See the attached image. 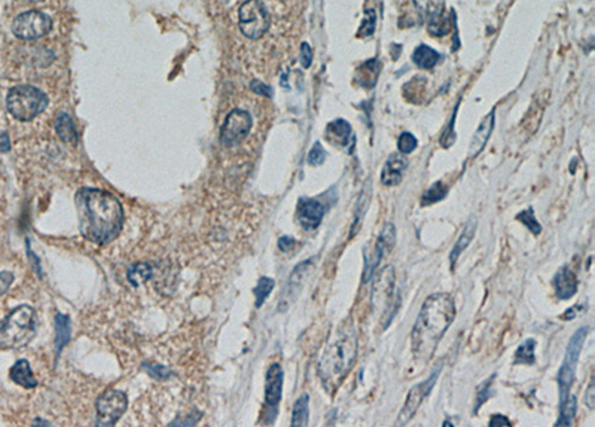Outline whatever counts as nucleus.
Returning a JSON list of instances; mask_svg holds the SVG:
<instances>
[{"label": "nucleus", "instance_id": "40", "mask_svg": "<svg viewBox=\"0 0 595 427\" xmlns=\"http://www.w3.org/2000/svg\"><path fill=\"white\" fill-rule=\"evenodd\" d=\"M325 160H326V151L323 149L322 143H320V142H316L314 146L311 147V151L308 152L307 161H308L310 165L317 167V165H322V164L325 163Z\"/></svg>", "mask_w": 595, "mask_h": 427}, {"label": "nucleus", "instance_id": "11", "mask_svg": "<svg viewBox=\"0 0 595 427\" xmlns=\"http://www.w3.org/2000/svg\"><path fill=\"white\" fill-rule=\"evenodd\" d=\"M252 128V116L247 110L234 109L228 114L221 129V143L226 147H232L241 143Z\"/></svg>", "mask_w": 595, "mask_h": 427}, {"label": "nucleus", "instance_id": "22", "mask_svg": "<svg viewBox=\"0 0 595 427\" xmlns=\"http://www.w3.org/2000/svg\"><path fill=\"white\" fill-rule=\"evenodd\" d=\"M475 233H476V220H475V219H470V220L468 222V224H466V227H464V229H463V233L460 234L459 240H457V243L454 244V247H453V250H451V253H450L451 270H454V267H455L457 261H459L460 255H462V253L464 252V250L469 247V244L472 243V240H473V237H475Z\"/></svg>", "mask_w": 595, "mask_h": 427}, {"label": "nucleus", "instance_id": "27", "mask_svg": "<svg viewBox=\"0 0 595 427\" xmlns=\"http://www.w3.org/2000/svg\"><path fill=\"white\" fill-rule=\"evenodd\" d=\"M152 275V267L148 262H140V264H134L130 268H128L127 273V280L131 286L139 287L142 286L144 282H148Z\"/></svg>", "mask_w": 595, "mask_h": 427}, {"label": "nucleus", "instance_id": "43", "mask_svg": "<svg viewBox=\"0 0 595 427\" xmlns=\"http://www.w3.org/2000/svg\"><path fill=\"white\" fill-rule=\"evenodd\" d=\"M14 282V274L9 271H2L0 273V295H3L8 292L9 287H11Z\"/></svg>", "mask_w": 595, "mask_h": 427}, {"label": "nucleus", "instance_id": "39", "mask_svg": "<svg viewBox=\"0 0 595 427\" xmlns=\"http://www.w3.org/2000/svg\"><path fill=\"white\" fill-rule=\"evenodd\" d=\"M143 368L146 373H148L152 378L158 379V382H166L167 378H170L173 375V373L170 369H167L166 366L161 365H155V364H143Z\"/></svg>", "mask_w": 595, "mask_h": 427}, {"label": "nucleus", "instance_id": "48", "mask_svg": "<svg viewBox=\"0 0 595 427\" xmlns=\"http://www.w3.org/2000/svg\"><path fill=\"white\" fill-rule=\"evenodd\" d=\"M27 2H42V0H27Z\"/></svg>", "mask_w": 595, "mask_h": 427}, {"label": "nucleus", "instance_id": "8", "mask_svg": "<svg viewBox=\"0 0 595 427\" xmlns=\"http://www.w3.org/2000/svg\"><path fill=\"white\" fill-rule=\"evenodd\" d=\"M396 244V228L393 224H386L372 247L363 250V283L369 282L377 270L382 258Z\"/></svg>", "mask_w": 595, "mask_h": 427}, {"label": "nucleus", "instance_id": "46", "mask_svg": "<svg viewBox=\"0 0 595 427\" xmlns=\"http://www.w3.org/2000/svg\"><path fill=\"white\" fill-rule=\"evenodd\" d=\"M488 424H490L491 427H497V426H512V423L506 419L505 415H499V414L493 415Z\"/></svg>", "mask_w": 595, "mask_h": 427}, {"label": "nucleus", "instance_id": "47", "mask_svg": "<svg viewBox=\"0 0 595 427\" xmlns=\"http://www.w3.org/2000/svg\"><path fill=\"white\" fill-rule=\"evenodd\" d=\"M2 151L8 152L9 151V138L6 134H3V140H2Z\"/></svg>", "mask_w": 595, "mask_h": 427}, {"label": "nucleus", "instance_id": "28", "mask_svg": "<svg viewBox=\"0 0 595 427\" xmlns=\"http://www.w3.org/2000/svg\"><path fill=\"white\" fill-rule=\"evenodd\" d=\"M534 348H536V341L533 338L526 340L515 351V365H533L536 362L534 356Z\"/></svg>", "mask_w": 595, "mask_h": 427}, {"label": "nucleus", "instance_id": "24", "mask_svg": "<svg viewBox=\"0 0 595 427\" xmlns=\"http://www.w3.org/2000/svg\"><path fill=\"white\" fill-rule=\"evenodd\" d=\"M441 60V54L436 50L430 48L427 45H420L415 48L413 54V61L417 67L420 69H433L436 64Z\"/></svg>", "mask_w": 595, "mask_h": 427}, {"label": "nucleus", "instance_id": "41", "mask_svg": "<svg viewBox=\"0 0 595 427\" xmlns=\"http://www.w3.org/2000/svg\"><path fill=\"white\" fill-rule=\"evenodd\" d=\"M299 59H301L302 67H304V69H308L311 66V63H313V51H311V46L307 42H304V43L301 45V55H299Z\"/></svg>", "mask_w": 595, "mask_h": 427}, {"label": "nucleus", "instance_id": "49", "mask_svg": "<svg viewBox=\"0 0 595 427\" xmlns=\"http://www.w3.org/2000/svg\"><path fill=\"white\" fill-rule=\"evenodd\" d=\"M444 426H454V424H453V423H448V421H445V423H444Z\"/></svg>", "mask_w": 595, "mask_h": 427}, {"label": "nucleus", "instance_id": "5", "mask_svg": "<svg viewBox=\"0 0 595 427\" xmlns=\"http://www.w3.org/2000/svg\"><path fill=\"white\" fill-rule=\"evenodd\" d=\"M48 106V97L32 85H17L6 96L8 112L18 121H32Z\"/></svg>", "mask_w": 595, "mask_h": 427}, {"label": "nucleus", "instance_id": "4", "mask_svg": "<svg viewBox=\"0 0 595 427\" xmlns=\"http://www.w3.org/2000/svg\"><path fill=\"white\" fill-rule=\"evenodd\" d=\"M36 311L30 305H20L0 322V350L29 344L36 333Z\"/></svg>", "mask_w": 595, "mask_h": 427}, {"label": "nucleus", "instance_id": "26", "mask_svg": "<svg viewBox=\"0 0 595 427\" xmlns=\"http://www.w3.org/2000/svg\"><path fill=\"white\" fill-rule=\"evenodd\" d=\"M308 404H310V396L307 393L301 395L296 402L294 405V410H292V426L294 427H305L308 426V417H310V410H308Z\"/></svg>", "mask_w": 595, "mask_h": 427}, {"label": "nucleus", "instance_id": "29", "mask_svg": "<svg viewBox=\"0 0 595 427\" xmlns=\"http://www.w3.org/2000/svg\"><path fill=\"white\" fill-rule=\"evenodd\" d=\"M576 410H578V401H576V396L569 395L565 401L560 404V419H558L555 426H565V427L572 426L576 415Z\"/></svg>", "mask_w": 595, "mask_h": 427}, {"label": "nucleus", "instance_id": "21", "mask_svg": "<svg viewBox=\"0 0 595 427\" xmlns=\"http://www.w3.org/2000/svg\"><path fill=\"white\" fill-rule=\"evenodd\" d=\"M9 378L12 379V382L18 386H21L24 388H34L38 387V379L33 375L32 373V366L29 364V360L21 359L15 362V365L9 371Z\"/></svg>", "mask_w": 595, "mask_h": 427}, {"label": "nucleus", "instance_id": "32", "mask_svg": "<svg viewBox=\"0 0 595 427\" xmlns=\"http://www.w3.org/2000/svg\"><path fill=\"white\" fill-rule=\"evenodd\" d=\"M427 30H429L430 34H433V36H445V34H448V33L451 32L450 18L444 17V14L442 15H437V17L429 18Z\"/></svg>", "mask_w": 595, "mask_h": 427}, {"label": "nucleus", "instance_id": "12", "mask_svg": "<svg viewBox=\"0 0 595 427\" xmlns=\"http://www.w3.org/2000/svg\"><path fill=\"white\" fill-rule=\"evenodd\" d=\"M441 373H442V365H437L432 371V374H430V377L427 379H424V382H421L420 384L414 386L413 388L409 390V395L407 397V402H405L404 408H402V411L399 414L398 424H407L411 419H413L414 414L417 413V410L420 408L421 402H423L424 399H426V396L430 392H432V388H433V386L436 383V379H437V377H439V374H441Z\"/></svg>", "mask_w": 595, "mask_h": 427}, {"label": "nucleus", "instance_id": "45", "mask_svg": "<svg viewBox=\"0 0 595 427\" xmlns=\"http://www.w3.org/2000/svg\"><path fill=\"white\" fill-rule=\"evenodd\" d=\"M295 244H296V241L292 237H288V236H283L279 240V249L281 250V252H289V250L295 247Z\"/></svg>", "mask_w": 595, "mask_h": 427}, {"label": "nucleus", "instance_id": "18", "mask_svg": "<svg viewBox=\"0 0 595 427\" xmlns=\"http://www.w3.org/2000/svg\"><path fill=\"white\" fill-rule=\"evenodd\" d=\"M494 118H496V109H493L491 112L481 121L479 127L476 128V132H475L472 140H470L469 158H475L476 155H479L481 151L485 147V145H487L488 138L493 133L494 121H496Z\"/></svg>", "mask_w": 595, "mask_h": 427}, {"label": "nucleus", "instance_id": "3", "mask_svg": "<svg viewBox=\"0 0 595 427\" xmlns=\"http://www.w3.org/2000/svg\"><path fill=\"white\" fill-rule=\"evenodd\" d=\"M357 331L354 323L347 320L335 331L318 360V375L329 392H335L350 373L357 357Z\"/></svg>", "mask_w": 595, "mask_h": 427}, {"label": "nucleus", "instance_id": "14", "mask_svg": "<svg viewBox=\"0 0 595 427\" xmlns=\"http://www.w3.org/2000/svg\"><path fill=\"white\" fill-rule=\"evenodd\" d=\"M393 291H395V270L393 267H386L378 273L374 280L372 287V304L380 309H386V304L391 301Z\"/></svg>", "mask_w": 595, "mask_h": 427}, {"label": "nucleus", "instance_id": "1", "mask_svg": "<svg viewBox=\"0 0 595 427\" xmlns=\"http://www.w3.org/2000/svg\"><path fill=\"white\" fill-rule=\"evenodd\" d=\"M75 204L80 234L91 243L109 244L121 233L124 209L112 192L82 188L75 195Z\"/></svg>", "mask_w": 595, "mask_h": 427}, {"label": "nucleus", "instance_id": "9", "mask_svg": "<svg viewBox=\"0 0 595 427\" xmlns=\"http://www.w3.org/2000/svg\"><path fill=\"white\" fill-rule=\"evenodd\" d=\"M52 29V20L47 14L39 11H27L18 15L12 23V32L17 38L33 41L43 38Z\"/></svg>", "mask_w": 595, "mask_h": 427}, {"label": "nucleus", "instance_id": "33", "mask_svg": "<svg viewBox=\"0 0 595 427\" xmlns=\"http://www.w3.org/2000/svg\"><path fill=\"white\" fill-rule=\"evenodd\" d=\"M369 198H371V191L363 189L359 200H357V207H356V213H354V222H353V233L351 236L356 233V231H359L362 220L365 218V213L368 210L369 206Z\"/></svg>", "mask_w": 595, "mask_h": 427}, {"label": "nucleus", "instance_id": "25", "mask_svg": "<svg viewBox=\"0 0 595 427\" xmlns=\"http://www.w3.org/2000/svg\"><path fill=\"white\" fill-rule=\"evenodd\" d=\"M54 322H56V356L58 357L61 355V350L70 341V317L66 314L57 313Z\"/></svg>", "mask_w": 595, "mask_h": 427}, {"label": "nucleus", "instance_id": "19", "mask_svg": "<svg viewBox=\"0 0 595 427\" xmlns=\"http://www.w3.org/2000/svg\"><path fill=\"white\" fill-rule=\"evenodd\" d=\"M326 137L327 140L332 145H338L341 147H347L349 145L354 143V136L351 125L344 119H335L334 123L327 125L326 129Z\"/></svg>", "mask_w": 595, "mask_h": 427}, {"label": "nucleus", "instance_id": "6", "mask_svg": "<svg viewBox=\"0 0 595 427\" xmlns=\"http://www.w3.org/2000/svg\"><path fill=\"white\" fill-rule=\"evenodd\" d=\"M589 328L583 326L579 328L573 333V337L569 341V346L565 350V356L563 360V365L558 371V387H560V404H563L567 396L570 395V388L574 382V374H576V366H578V360L581 356L582 347L585 344V340L588 337Z\"/></svg>", "mask_w": 595, "mask_h": 427}, {"label": "nucleus", "instance_id": "7", "mask_svg": "<svg viewBox=\"0 0 595 427\" xmlns=\"http://www.w3.org/2000/svg\"><path fill=\"white\" fill-rule=\"evenodd\" d=\"M238 17H240V29L249 39H259L270 29V15L261 0H246Z\"/></svg>", "mask_w": 595, "mask_h": 427}, {"label": "nucleus", "instance_id": "34", "mask_svg": "<svg viewBox=\"0 0 595 427\" xmlns=\"http://www.w3.org/2000/svg\"><path fill=\"white\" fill-rule=\"evenodd\" d=\"M494 377L496 375H491L488 379H485V382L478 388H476V401H475L473 414H478V411L481 410V406L493 396V379H494Z\"/></svg>", "mask_w": 595, "mask_h": 427}, {"label": "nucleus", "instance_id": "42", "mask_svg": "<svg viewBox=\"0 0 595 427\" xmlns=\"http://www.w3.org/2000/svg\"><path fill=\"white\" fill-rule=\"evenodd\" d=\"M250 90L255 92V94L258 96H263V97H272V90L271 87L265 85V83L259 82V81H252L250 83Z\"/></svg>", "mask_w": 595, "mask_h": 427}, {"label": "nucleus", "instance_id": "20", "mask_svg": "<svg viewBox=\"0 0 595 427\" xmlns=\"http://www.w3.org/2000/svg\"><path fill=\"white\" fill-rule=\"evenodd\" d=\"M380 72H381V63L377 59H371L368 61H365L356 70L357 85L366 90L374 88L378 82Z\"/></svg>", "mask_w": 595, "mask_h": 427}, {"label": "nucleus", "instance_id": "38", "mask_svg": "<svg viewBox=\"0 0 595 427\" xmlns=\"http://www.w3.org/2000/svg\"><path fill=\"white\" fill-rule=\"evenodd\" d=\"M417 146H418V140H417L415 136H413L408 132L400 134L399 142H398V147H399L400 154H404V155L413 154L417 149Z\"/></svg>", "mask_w": 595, "mask_h": 427}, {"label": "nucleus", "instance_id": "23", "mask_svg": "<svg viewBox=\"0 0 595 427\" xmlns=\"http://www.w3.org/2000/svg\"><path fill=\"white\" fill-rule=\"evenodd\" d=\"M56 132L64 143H70L73 146L78 145V132L73 124V119L67 114H60L56 119Z\"/></svg>", "mask_w": 595, "mask_h": 427}, {"label": "nucleus", "instance_id": "37", "mask_svg": "<svg viewBox=\"0 0 595 427\" xmlns=\"http://www.w3.org/2000/svg\"><path fill=\"white\" fill-rule=\"evenodd\" d=\"M375 23H377V15H375L374 9L365 11V18L359 30H357V38H368V36H372L375 32Z\"/></svg>", "mask_w": 595, "mask_h": 427}, {"label": "nucleus", "instance_id": "36", "mask_svg": "<svg viewBox=\"0 0 595 427\" xmlns=\"http://www.w3.org/2000/svg\"><path fill=\"white\" fill-rule=\"evenodd\" d=\"M517 219H518V220L521 222V224H523L527 229L532 231V233H533L534 236H539L540 233H542V225H540V222L536 219V215H534L533 207H528L527 210L518 213Z\"/></svg>", "mask_w": 595, "mask_h": 427}, {"label": "nucleus", "instance_id": "35", "mask_svg": "<svg viewBox=\"0 0 595 427\" xmlns=\"http://www.w3.org/2000/svg\"><path fill=\"white\" fill-rule=\"evenodd\" d=\"M417 8L429 18L444 14L445 0H414Z\"/></svg>", "mask_w": 595, "mask_h": 427}, {"label": "nucleus", "instance_id": "2", "mask_svg": "<svg viewBox=\"0 0 595 427\" xmlns=\"http://www.w3.org/2000/svg\"><path fill=\"white\" fill-rule=\"evenodd\" d=\"M454 319L455 302L450 293H433L423 302L411 332L413 356L418 364H426L432 359Z\"/></svg>", "mask_w": 595, "mask_h": 427}, {"label": "nucleus", "instance_id": "15", "mask_svg": "<svg viewBox=\"0 0 595 427\" xmlns=\"http://www.w3.org/2000/svg\"><path fill=\"white\" fill-rule=\"evenodd\" d=\"M283 369L279 364H272L267 373V382H265V405L277 414V408L283 395Z\"/></svg>", "mask_w": 595, "mask_h": 427}, {"label": "nucleus", "instance_id": "10", "mask_svg": "<svg viewBox=\"0 0 595 427\" xmlns=\"http://www.w3.org/2000/svg\"><path fill=\"white\" fill-rule=\"evenodd\" d=\"M128 399L124 392L107 390L97 399V426H113L127 411Z\"/></svg>", "mask_w": 595, "mask_h": 427}, {"label": "nucleus", "instance_id": "44", "mask_svg": "<svg viewBox=\"0 0 595 427\" xmlns=\"http://www.w3.org/2000/svg\"><path fill=\"white\" fill-rule=\"evenodd\" d=\"M585 404L588 405L589 410H594L595 408V386H594V379H591V383L587 388V393H585Z\"/></svg>", "mask_w": 595, "mask_h": 427}, {"label": "nucleus", "instance_id": "31", "mask_svg": "<svg viewBox=\"0 0 595 427\" xmlns=\"http://www.w3.org/2000/svg\"><path fill=\"white\" fill-rule=\"evenodd\" d=\"M274 286H276V282H274L272 278H270V277H261L259 278L258 286H256L255 289H253V293L256 296V302H255L256 309H261L262 307L263 302L267 301L268 295L272 292Z\"/></svg>", "mask_w": 595, "mask_h": 427}, {"label": "nucleus", "instance_id": "13", "mask_svg": "<svg viewBox=\"0 0 595 427\" xmlns=\"http://www.w3.org/2000/svg\"><path fill=\"white\" fill-rule=\"evenodd\" d=\"M325 206L316 198L302 197L298 200L296 206V219L299 225L305 231H314L322 224L325 218Z\"/></svg>", "mask_w": 595, "mask_h": 427}, {"label": "nucleus", "instance_id": "16", "mask_svg": "<svg viewBox=\"0 0 595 427\" xmlns=\"http://www.w3.org/2000/svg\"><path fill=\"white\" fill-rule=\"evenodd\" d=\"M408 160L404 155L393 154L387 158L386 164H384L381 170V183L384 187H398V185L404 179V174L407 171Z\"/></svg>", "mask_w": 595, "mask_h": 427}, {"label": "nucleus", "instance_id": "17", "mask_svg": "<svg viewBox=\"0 0 595 427\" xmlns=\"http://www.w3.org/2000/svg\"><path fill=\"white\" fill-rule=\"evenodd\" d=\"M554 286L558 300H570L578 292V277L570 270V267L564 265L558 270L554 278Z\"/></svg>", "mask_w": 595, "mask_h": 427}, {"label": "nucleus", "instance_id": "30", "mask_svg": "<svg viewBox=\"0 0 595 427\" xmlns=\"http://www.w3.org/2000/svg\"><path fill=\"white\" fill-rule=\"evenodd\" d=\"M448 194V188L442 182H435L432 187L427 188L421 195V206H432L435 202L442 201Z\"/></svg>", "mask_w": 595, "mask_h": 427}]
</instances>
